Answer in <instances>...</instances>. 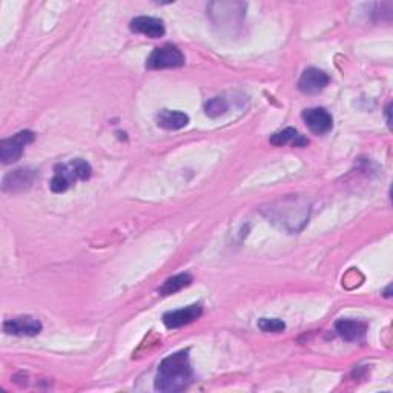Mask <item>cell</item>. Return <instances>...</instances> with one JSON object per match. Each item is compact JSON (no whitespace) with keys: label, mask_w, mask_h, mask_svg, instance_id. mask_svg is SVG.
Returning <instances> with one entry per match:
<instances>
[{"label":"cell","mask_w":393,"mask_h":393,"mask_svg":"<svg viewBox=\"0 0 393 393\" xmlns=\"http://www.w3.org/2000/svg\"><path fill=\"white\" fill-rule=\"evenodd\" d=\"M35 140L33 131H21L11 138H5L0 142V160L5 165L14 163L22 157L25 148Z\"/></svg>","instance_id":"cell-5"},{"label":"cell","mask_w":393,"mask_h":393,"mask_svg":"<svg viewBox=\"0 0 393 393\" xmlns=\"http://www.w3.org/2000/svg\"><path fill=\"white\" fill-rule=\"evenodd\" d=\"M335 331L344 341H361L367 333V324L361 320L341 318L335 323Z\"/></svg>","instance_id":"cell-11"},{"label":"cell","mask_w":393,"mask_h":393,"mask_svg":"<svg viewBox=\"0 0 393 393\" xmlns=\"http://www.w3.org/2000/svg\"><path fill=\"white\" fill-rule=\"evenodd\" d=\"M184 55L175 45H163L155 48L146 60L148 70H166V68H180L184 65Z\"/></svg>","instance_id":"cell-4"},{"label":"cell","mask_w":393,"mask_h":393,"mask_svg":"<svg viewBox=\"0 0 393 393\" xmlns=\"http://www.w3.org/2000/svg\"><path fill=\"white\" fill-rule=\"evenodd\" d=\"M270 145L274 146H284V145H294L297 148H303L309 143V140L303 135L298 134V131L294 128H286L283 131H278V133L272 134L269 138Z\"/></svg>","instance_id":"cell-14"},{"label":"cell","mask_w":393,"mask_h":393,"mask_svg":"<svg viewBox=\"0 0 393 393\" xmlns=\"http://www.w3.org/2000/svg\"><path fill=\"white\" fill-rule=\"evenodd\" d=\"M203 314V306L200 303L183 307V309H177V311L166 312L163 315V323L167 327V329H179V327H183L186 324H191L195 320H199Z\"/></svg>","instance_id":"cell-7"},{"label":"cell","mask_w":393,"mask_h":393,"mask_svg":"<svg viewBox=\"0 0 393 393\" xmlns=\"http://www.w3.org/2000/svg\"><path fill=\"white\" fill-rule=\"evenodd\" d=\"M263 215L279 229H284L289 233H297L303 231L307 224L311 206L301 196L287 195L269 203L263 209Z\"/></svg>","instance_id":"cell-1"},{"label":"cell","mask_w":393,"mask_h":393,"mask_svg":"<svg viewBox=\"0 0 393 393\" xmlns=\"http://www.w3.org/2000/svg\"><path fill=\"white\" fill-rule=\"evenodd\" d=\"M129 28L133 33L143 34L146 37H151V39H160L166 33L165 25L160 18L149 16H140L133 18L129 23Z\"/></svg>","instance_id":"cell-10"},{"label":"cell","mask_w":393,"mask_h":393,"mask_svg":"<svg viewBox=\"0 0 393 393\" xmlns=\"http://www.w3.org/2000/svg\"><path fill=\"white\" fill-rule=\"evenodd\" d=\"M192 283V275L189 274H179V275H174L171 278H167L166 282L163 283V286L158 289V292H160L162 295L167 297V295H172L175 292L182 291V289L191 286Z\"/></svg>","instance_id":"cell-15"},{"label":"cell","mask_w":393,"mask_h":393,"mask_svg":"<svg viewBox=\"0 0 393 393\" xmlns=\"http://www.w3.org/2000/svg\"><path fill=\"white\" fill-rule=\"evenodd\" d=\"M329 76L318 68H307L298 82L299 91H303L304 94H318L321 92L327 85H329Z\"/></svg>","instance_id":"cell-8"},{"label":"cell","mask_w":393,"mask_h":393,"mask_svg":"<svg viewBox=\"0 0 393 393\" xmlns=\"http://www.w3.org/2000/svg\"><path fill=\"white\" fill-rule=\"evenodd\" d=\"M192 366L189 360V350L175 352L166 357L155 377V390L165 393L182 392L192 382Z\"/></svg>","instance_id":"cell-2"},{"label":"cell","mask_w":393,"mask_h":393,"mask_svg":"<svg viewBox=\"0 0 393 393\" xmlns=\"http://www.w3.org/2000/svg\"><path fill=\"white\" fill-rule=\"evenodd\" d=\"M189 123V116L182 111L163 109L157 116V125L166 131H179Z\"/></svg>","instance_id":"cell-13"},{"label":"cell","mask_w":393,"mask_h":393,"mask_svg":"<svg viewBox=\"0 0 393 393\" xmlns=\"http://www.w3.org/2000/svg\"><path fill=\"white\" fill-rule=\"evenodd\" d=\"M229 109V103L226 101V99L223 97H214L209 101H206L204 105V112L208 117H220L223 114H226Z\"/></svg>","instance_id":"cell-16"},{"label":"cell","mask_w":393,"mask_h":393,"mask_svg":"<svg viewBox=\"0 0 393 393\" xmlns=\"http://www.w3.org/2000/svg\"><path fill=\"white\" fill-rule=\"evenodd\" d=\"M91 172V165L83 158H74L70 163H60L55 166L50 188L55 194H62L68 191L76 182L88 180Z\"/></svg>","instance_id":"cell-3"},{"label":"cell","mask_w":393,"mask_h":393,"mask_svg":"<svg viewBox=\"0 0 393 393\" xmlns=\"http://www.w3.org/2000/svg\"><path fill=\"white\" fill-rule=\"evenodd\" d=\"M4 331L8 335L34 336L37 333H40L42 323L33 316H17L4 323Z\"/></svg>","instance_id":"cell-9"},{"label":"cell","mask_w":393,"mask_h":393,"mask_svg":"<svg viewBox=\"0 0 393 393\" xmlns=\"http://www.w3.org/2000/svg\"><path fill=\"white\" fill-rule=\"evenodd\" d=\"M303 120L307 128L316 135H324L331 133L333 128V117L324 108H311L303 111Z\"/></svg>","instance_id":"cell-6"},{"label":"cell","mask_w":393,"mask_h":393,"mask_svg":"<svg viewBox=\"0 0 393 393\" xmlns=\"http://www.w3.org/2000/svg\"><path fill=\"white\" fill-rule=\"evenodd\" d=\"M35 171L30 170V167H21V170H16L9 172L4 179V191L5 192H17L23 191L34 183L35 180Z\"/></svg>","instance_id":"cell-12"},{"label":"cell","mask_w":393,"mask_h":393,"mask_svg":"<svg viewBox=\"0 0 393 393\" xmlns=\"http://www.w3.org/2000/svg\"><path fill=\"white\" fill-rule=\"evenodd\" d=\"M258 327L267 333H282L286 329V324L278 318H261L258 320Z\"/></svg>","instance_id":"cell-17"}]
</instances>
